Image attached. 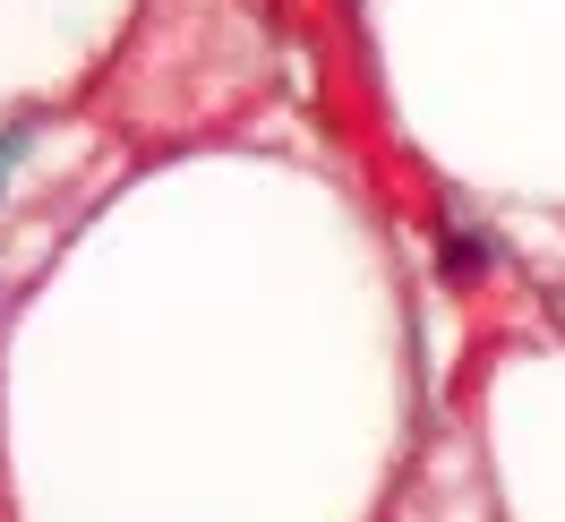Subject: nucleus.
Instances as JSON below:
<instances>
[{
	"label": "nucleus",
	"mask_w": 565,
	"mask_h": 522,
	"mask_svg": "<svg viewBox=\"0 0 565 522\" xmlns=\"http://www.w3.org/2000/svg\"><path fill=\"white\" fill-rule=\"evenodd\" d=\"M446 266H455V275H480V266H489V248H480V241H455V248H446Z\"/></svg>",
	"instance_id": "f257e3e1"
}]
</instances>
